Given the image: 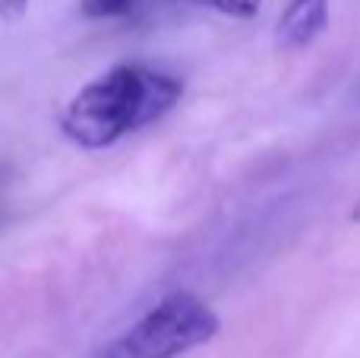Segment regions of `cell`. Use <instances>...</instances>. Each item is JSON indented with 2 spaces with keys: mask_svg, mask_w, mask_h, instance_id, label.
Instances as JSON below:
<instances>
[{
  "mask_svg": "<svg viewBox=\"0 0 360 358\" xmlns=\"http://www.w3.org/2000/svg\"><path fill=\"white\" fill-rule=\"evenodd\" d=\"M184 95V80L146 63H117L67 101L60 130L82 149H108L162 121Z\"/></svg>",
  "mask_w": 360,
  "mask_h": 358,
  "instance_id": "1",
  "label": "cell"
},
{
  "mask_svg": "<svg viewBox=\"0 0 360 358\" xmlns=\"http://www.w3.org/2000/svg\"><path fill=\"white\" fill-rule=\"evenodd\" d=\"M218 330L221 321L202 298L193 292H171L98 358H180L212 342Z\"/></svg>",
  "mask_w": 360,
  "mask_h": 358,
  "instance_id": "2",
  "label": "cell"
},
{
  "mask_svg": "<svg viewBox=\"0 0 360 358\" xmlns=\"http://www.w3.org/2000/svg\"><path fill=\"white\" fill-rule=\"evenodd\" d=\"M329 29V0H288L278 19V44L285 51L310 48Z\"/></svg>",
  "mask_w": 360,
  "mask_h": 358,
  "instance_id": "3",
  "label": "cell"
},
{
  "mask_svg": "<svg viewBox=\"0 0 360 358\" xmlns=\"http://www.w3.org/2000/svg\"><path fill=\"white\" fill-rule=\"evenodd\" d=\"M155 0H82L79 10L89 19H130Z\"/></svg>",
  "mask_w": 360,
  "mask_h": 358,
  "instance_id": "4",
  "label": "cell"
},
{
  "mask_svg": "<svg viewBox=\"0 0 360 358\" xmlns=\"http://www.w3.org/2000/svg\"><path fill=\"white\" fill-rule=\"evenodd\" d=\"M186 4L209 6V10L224 13V16H231V19H253L256 13L262 10L266 0H186Z\"/></svg>",
  "mask_w": 360,
  "mask_h": 358,
  "instance_id": "5",
  "label": "cell"
},
{
  "mask_svg": "<svg viewBox=\"0 0 360 358\" xmlns=\"http://www.w3.org/2000/svg\"><path fill=\"white\" fill-rule=\"evenodd\" d=\"M29 0H0V19H16L25 13Z\"/></svg>",
  "mask_w": 360,
  "mask_h": 358,
  "instance_id": "6",
  "label": "cell"
},
{
  "mask_svg": "<svg viewBox=\"0 0 360 358\" xmlns=\"http://www.w3.org/2000/svg\"><path fill=\"white\" fill-rule=\"evenodd\" d=\"M351 222H360V200L354 203V209H351Z\"/></svg>",
  "mask_w": 360,
  "mask_h": 358,
  "instance_id": "7",
  "label": "cell"
}]
</instances>
